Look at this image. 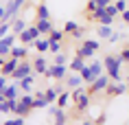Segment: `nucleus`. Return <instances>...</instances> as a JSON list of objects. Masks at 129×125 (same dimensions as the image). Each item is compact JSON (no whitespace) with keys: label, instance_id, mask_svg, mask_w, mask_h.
<instances>
[{"label":"nucleus","instance_id":"1","mask_svg":"<svg viewBox=\"0 0 129 125\" xmlns=\"http://www.w3.org/2000/svg\"><path fill=\"white\" fill-rule=\"evenodd\" d=\"M122 57L120 55H107L103 59V66H105V72L109 75L112 81H122V75H120V66H122Z\"/></svg>","mask_w":129,"mask_h":125},{"label":"nucleus","instance_id":"2","mask_svg":"<svg viewBox=\"0 0 129 125\" xmlns=\"http://www.w3.org/2000/svg\"><path fill=\"white\" fill-rule=\"evenodd\" d=\"M90 97H92L90 90H88V88H83V86H79V88L72 90V101H75V105H77V112H88Z\"/></svg>","mask_w":129,"mask_h":125},{"label":"nucleus","instance_id":"3","mask_svg":"<svg viewBox=\"0 0 129 125\" xmlns=\"http://www.w3.org/2000/svg\"><path fill=\"white\" fill-rule=\"evenodd\" d=\"M99 48H101V42L99 40H81V46L77 48V55H81L83 59H90Z\"/></svg>","mask_w":129,"mask_h":125},{"label":"nucleus","instance_id":"4","mask_svg":"<svg viewBox=\"0 0 129 125\" xmlns=\"http://www.w3.org/2000/svg\"><path fill=\"white\" fill-rule=\"evenodd\" d=\"M37 37H42V33H40V29L35 27V24L26 27L20 35H18V40H20V42H24L28 48H33V46H35V40H37Z\"/></svg>","mask_w":129,"mask_h":125},{"label":"nucleus","instance_id":"5","mask_svg":"<svg viewBox=\"0 0 129 125\" xmlns=\"http://www.w3.org/2000/svg\"><path fill=\"white\" fill-rule=\"evenodd\" d=\"M15 42H18V35H15L13 31H11V33H7L5 37H0V55H2V57H9Z\"/></svg>","mask_w":129,"mask_h":125},{"label":"nucleus","instance_id":"6","mask_svg":"<svg viewBox=\"0 0 129 125\" xmlns=\"http://www.w3.org/2000/svg\"><path fill=\"white\" fill-rule=\"evenodd\" d=\"M109 81H112V79H109L107 72H105V75H99L94 81L90 83V88H88L90 94H99V92H105V88L109 86Z\"/></svg>","mask_w":129,"mask_h":125},{"label":"nucleus","instance_id":"7","mask_svg":"<svg viewBox=\"0 0 129 125\" xmlns=\"http://www.w3.org/2000/svg\"><path fill=\"white\" fill-rule=\"evenodd\" d=\"M31 72H35V68H33V62H28V59H20L18 68H15L13 72H11V77H13L15 81H18V79H22V77L31 75Z\"/></svg>","mask_w":129,"mask_h":125},{"label":"nucleus","instance_id":"8","mask_svg":"<svg viewBox=\"0 0 129 125\" xmlns=\"http://www.w3.org/2000/svg\"><path fill=\"white\" fill-rule=\"evenodd\" d=\"M48 114H50V116H53V121L57 125H63V123H68L70 118H68V114H66V108H59V105L57 103H50L48 105Z\"/></svg>","mask_w":129,"mask_h":125},{"label":"nucleus","instance_id":"9","mask_svg":"<svg viewBox=\"0 0 129 125\" xmlns=\"http://www.w3.org/2000/svg\"><path fill=\"white\" fill-rule=\"evenodd\" d=\"M68 64H53V66H48L46 70V77H53V79H59V81H63L66 79V75H68Z\"/></svg>","mask_w":129,"mask_h":125},{"label":"nucleus","instance_id":"10","mask_svg":"<svg viewBox=\"0 0 129 125\" xmlns=\"http://www.w3.org/2000/svg\"><path fill=\"white\" fill-rule=\"evenodd\" d=\"M24 2H26V0H9L7 2V11H5V18H2V20L13 22L15 15H18V11H20V7L24 5Z\"/></svg>","mask_w":129,"mask_h":125},{"label":"nucleus","instance_id":"11","mask_svg":"<svg viewBox=\"0 0 129 125\" xmlns=\"http://www.w3.org/2000/svg\"><path fill=\"white\" fill-rule=\"evenodd\" d=\"M127 90H129V86L122 83V81H109V86L105 88V92H107L109 97H120V94H125Z\"/></svg>","mask_w":129,"mask_h":125},{"label":"nucleus","instance_id":"12","mask_svg":"<svg viewBox=\"0 0 129 125\" xmlns=\"http://www.w3.org/2000/svg\"><path fill=\"white\" fill-rule=\"evenodd\" d=\"M33 68L37 75H46V70H48V64H46V57H44V53H40V55L33 59Z\"/></svg>","mask_w":129,"mask_h":125},{"label":"nucleus","instance_id":"13","mask_svg":"<svg viewBox=\"0 0 129 125\" xmlns=\"http://www.w3.org/2000/svg\"><path fill=\"white\" fill-rule=\"evenodd\" d=\"M18 64H20V59H18V57H11V59H7V62L0 66V72L7 75V77H11V72L18 68Z\"/></svg>","mask_w":129,"mask_h":125},{"label":"nucleus","instance_id":"14","mask_svg":"<svg viewBox=\"0 0 129 125\" xmlns=\"http://www.w3.org/2000/svg\"><path fill=\"white\" fill-rule=\"evenodd\" d=\"M2 94H5L7 99H20V83L13 79V83H9L7 88L2 90Z\"/></svg>","mask_w":129,"mask_h":125},{"label":"nucleus","instance_id":"15","mask_svg":"<svg viewBox=\"0 0 129 125\" xmlns=\"http://www.w3.org/2000/svg\"><path fill=\"white\" fill-rule=\"evenodd\" d=\"M35 27L40 29V33H42V35H48V33L55 29V27H53V22H50V18H37Z\"/></svg>","mask_w":129,"mask_h":125},{"label":"nucleus","instance_id":"16","mask_svg":"<svg viewBox=\"0 0 129 125\" xmlns=\"http://www.w3.org/2000/svg\"><path fill=\"white\" fill-rule=\"evenodd\" d=\"M33 48H37V53H48V51H50V37H48V35H42V37H37Z\"/></svg>","mask_w":129,"mask_h":125},{"label":"nucleus","instance_id":"17","mask_svg":"<svg viewBox=\"0 0 129 125\" xmlns=\"http://www.w3.org/2000/svg\"><path fill=\"white\" fill-rule=\"evenodd\" d=\"M15 108H18V99H5V101H0V112H5V114H15Z\"/></svg>","mask_w":129,"mask_h":125},{"label":"nucleus","instance_id":"18","mask_svg":"<svg viewBox=\"0 0 129 125\" xmlns=\"http://www.w3.org/2000/svg\"><path fill=\"white\" fill-rule=\"evenodd\" d=\"M35 94V99H33V110H48V101H46V97H44V92H33Z\"/></svg>","mask_w":129,"mask_h":125},{"label":"nucleus","instance_id":"19","mask_svg":"<svg viewBox=\"0 0 129 125\" xmlns=\"http://www.w3.org/2000/svg\"><path fill=\"white\" fill-rule=\"evenodd\" d=\"M66 86L68 88H79V86H83V79H81V72H72V75H66Z\"/></svg>","mask_w":129,"mask_h":125},{"label":"nucleus","instance_id":"20","mask_svg":"<svg viewBox=\"0 0 129 125\" xmlns=\"http://www.w3.org/2000/svg\"><path fill=\"white\" fill-rule=\"evenodd\" d=\"M33 81H35L33 72H31V75H26V77H22V79H18V83H20V90H22V92H31Z\"/></svg>","mask_w":129,"mask_h":125},{"label":"nucleus","instance_id":"21","mask_svg":"<svg viewBox=\"0 0 129 125\" xmlns=\"http://www.w3.org/2000/svg\"><path fill=\"white\" fill-rule=\"evenodd\" d=\"M81 79H83V83H88V86L96 79V75H94V70H92V66H88V64H85V66L81 68Z\"/></svg>","mask_w":129,"mask_h":125},{"label":"nucleus","instance_id":"22","mask_svg":"<svg viewBox=\"0 0 129 125\" xmlns=\"http://www.w3.org/2000/svg\"><path fill=\"white\" fill-rule=\"evenodd\" d=\"M83 66H85V62H83V57H81V55H75L72 59H70V64H68V68L72 70V72H81Z\"/></svg>","mask_w":129,"mask_h":125},{"label":"nucleus","instance_id":"23","mask_svg":"<svg viewBox=\"0 0 129 125\" xmlns=\"http://www.w3.org/2000/svg\"><path fill=\"white\" fill-rule=\"evenodd\" d=\"M26 55H28V46H18V44H13V48H11V55H9V57H18V59H24Z\"/></svg>","mask_w":129,"mask_h":125},{"label":"nucleus","instance_id":"24","mask_svg":"<svg viewBox=\"0 0 129 125\" xmlns=\"http://www.w3.org/2000/svg\"><path fill=\"white\" fill-rule=\"evenodd\" d=\"M70 101H72V92L61 90V92H59V97H57V105H59V108H66Z\"/></svg>","mask_w":129,"mask_h":125},{"label":"nucleus","instance_id":"25","mask_svg":"<svg viewBox=\"0 0 129 125\" xmlns=\"http://www.w3.org/2000/svg\"><path fill=\"white\" fill-rule=\"evenodd\" d=\"M35 15H37V18H50V9L46 7V0L35 7Z\"/></svg>","mask_w":129,"mask_h":125},{"label":"nucleus","instance_id":"26","mask_svg":"<svg viewBox=\"0 0 129 125\" xmlns=\"http://www.w3.org/2000/svg\"><path fill=\"white\" fill-rule=\"evenodd\" d=\"M96 33H99V37H103V40H109V35L114 33V31H112V24H101V27L96 29Z\"/></svg>","mask_w":129,"mask_h":125},{"label":"nucleus","instance_id":"27","mask_svg":"<svg viewBox=\"0 0 129 125\" xmlns=\"http://www.w3.org/2000/svg\"><path fill=\"white\" fill-rule=\"evenodd\" d=\"M44 97H46V101H48V103H57L59 90H57V88H46V90H44Z\"/></svg>","mask_w":129,"mask_h":125},{"label":"nucleus","instance_id":"28","mask_svg":"<svg viewBox=\"0 0 129 125\" xmlns=\"http://www.w3.org/2000/svg\"><path fill=\"white\" fill-rule=\"evenodd\" d=\"M24 29H26V22L22 20V18H15V20H13V24H11V31H13L15 35H20L22 31H24Z\"/></svg>","mask_w":129,"mask_h":125},{"label":"nucleus","instance_id":"29","mask_svg":"<svg viewBox=\"0 0 129 125\" xmlns=\"http://www.w3.org/2000/svg\"><path fill=\"white\" fill-rule=\"evenodd\" d=\"M31 110H33L31 105L22 103L20 99H18V108H15V114H20V116H28V114H31Z\"/></svg>","mask_w":129,"mask_h":125},{"label":"nucleus","instance_id":"30","mask_svg":"<svg viewBox=\"0 0 129 125\" xmlns=\"http://www.w3.org/2000/svg\"><path fill=\"white\" fill-rule=\"evenodd\" d=\"M70 37H72V40H83V37H85V27H81V24H79V27L70 33Z\"/></svg>","mask_w":129,"mask_h":125},{"label":"nucleus","instance_id":"31","mask_svg":"<svg viewBox=\"0 0 129 125\" xmlns=\"http://www.w3.org/2000/svg\"><path fill=\"white\" fill-rule=\"evenodd\" d=\"M11 24H13V22L0 20V37H5V35H7V33H11Z\"/></svg>","mask_w":129,"mask_h":125},{"label":"nucleus","instance_id":"32","mask_svg":"<svg viewBox=\"0 0 129 125\" xmlns=\"http://www.w3.org/2000/svg\"><path fill=\"white\" fill-rule=\"evenodd\" d=\"M63 35H66L63 31H59V29H53V31L48 33V37H50L53 42H61V40H63Z\"/></svg>","mask_w":129,"mask_h":125},{"label":"nucleus","instance_id":"33","mask_svg":"<svg viewBox=\"0 0 129 125\" xmlns=\"http://www.w3.org/2000/svg\"><path fill=\"white\" fill-rule=\"evenodd\" d=\"M22 123H26V116H20V114H15V116L7 118V125H22Z\"/></svg>","mask_w":129,"mask_h":125},{"label":"nucleus","instance_id":"34","mask_svg":"<svg viewBox=\"0 0 129 125\" xmlns=\"http://www.w3.org/2000/svg\"><path fill=\"white\" fill-rule=\"evenodd\" d=\"M77 27H79V22H75V20H68L66 24H63V33H66V35H70V33H72V31H75Z\"/></svg>","mask_w":129,"mask_h":125},{"label":"nucleus","instance_id":"35","mask_svg":"<svg viewBox=\"0 0 129 125\" xmlns=\"http://www.w3.org/2000/svg\"><path fill=\"white\" fill-rule=\"evenodd\" d=\"M53 64H68V57H66V53H55Z\"/></svg>","mask_w":129,"mask_h":125},{"label":"nucleus","instance_id":"36","mask_svg":"<svg viewBox=\"0 0 129 125\" xmlns=\"http://www.w3.org/2000/svg\"><path fill=\"white\" fill-rule=\"evenodd\" d=\"M114 5H116V9H118V13H122L125 9H129V7H127V5H129V0H116Z\"/></svg>","mask_w":129,"mask_h":125},{"label":"nucleus","instance_id":"37","mask_svg":"<svg viewBox=\"0 0 129 125\" xmlns=\"http://www.w3.org/2000/svg\"><path fill=\"white\" fill-rule=\"evenodd\" d=\"M96 9H99V7H96V2H94V0H88V7H85V13H88V15H92V13L96 11Z\"/></svg>","mask_w":129,"mask_h":125},{"label":"nucleus","instance_id":"38","mask_svg":"<svg viewBox=\"0 0 129 125\" xmlns=\"http://www.w3.org/2000/svg\"><path fill=\"white\" fill-rule=\"evenodd\" d=\"M105 9H107V13H109V15H114V18H118V15H120V13H118V9H116V5H114V2H109V5H107Z\"/></svg>","mask_w":129,"mask_h":125},{"label":"nucleus","instance_id":"39","mask_svg":"<svg viewBox=\"0 0 129 125\" xmlns=\"http://www.w3.org/2000/svg\"><path fill=\"white\" fill-rule=\"evenodd\" d=\"M50 53H61V42H53L50 40Z\"/></svg>","mask_w":129,"mask_h":125},{"label":"nucleus","instance_id":"40","mask_svg":"<svg viewBox=\"0 0 129 125\" xmlns=\"http://www.w3.org/2000/svg\"><path fill=\"white\" fill-rule=\"evenodd\" d=\"M7 86H9V81H7V75H2V72H0V92L5 90Z\"/></svg>","mask_w":129,"mask_h":125},{"label":"nucleus","instance_id":"41","mask_svg":"<svg viewBox=\"0 0 129 125\" xmlns=\"http://www.w3.org/2000/svg\"><path fill=\"white\" fill-rule=\"evenodd\" d=\"M118 55L122 57V62H129V46H125V48H122L120 53H118Z\"/></svg>","mask_w":129,"mask_h":125},{"label":"nucleus","instance_id":"42","mask_svg":"<svg viewBox=\"0 0 129 125\" xmlns=\"http://www.w3.org/2000/svg\"><path fill=\"white\" fill-rule=\"evenodd\" d=\"M120 37H122V33H112V35H109V42H112V44H116Z\"/></svg>","mask_w":129,"mask_h":125},{"label":"nucleus","instance_id":"43","mask_svg":"<svg viewBox=\"0 0 129 125\" xmlns=\"http://www.w3.org/2000/svg\"><path fill=\"white\" fill-rule=\"evenodd\" d=\"M96 123H107V114H105V112L99 114V116H96Z\"/></svg>","mask_w":129,"mask_h":125},{"label":"nucleus","instance_id":"44","mask_svg":"<svg viewBox=\"0 0 129 125\" xmlns=\"http://www.w3.org/2000/svg\"><path fill=\"white\" fill-rule=\"evenodd\" d=\"M120 15H122V22H125V24H129V9H125Z\"/></svg>","mask_w":129,"mask_h":125},{"label":"nucleus","instance_id":"45","mask_svg":"<svg viewBox=\"0 0 129 125\" xmlns=\"http://www.w3.org/2000/svg\"><path fill=\"white\" fill-rule=\"evenodd\" d=\"M94 2H96V7H107L112 0H94Z\"/></svg>","mask_w":129,"mask_h":125},{"label":"nucleus","instance_id":"46","mask_svg":"<svg viewBox=\"0 0 129 125\" xmlns=\"http://www.w3.org/2000/svg\"><path fill=\"white\" fill-rule=\"evenodd\" d=\"M5 11H7V7H0V20L5 18Z\"/></svg>","mask_w":129,"mask_h":125},{"label":"nucleus","instance_id":"47","mask_svg":"<svg viewBox=\"0 0 129 125\" xmlns=\"http://www.w3.org/2000/svg\"><path fill=\"white\" fill-rule=\"evenodd\" d=\"M5 62H7V57H2V55H0V66H2Z\"/></svg>","mask_w":129,"mask_h":125},{"label":"nucleus","instance_id":"48","mask_svg":"<svg viewBox=\"0 0 129 125\" xmlns=\"http://www.w3.org/2000/svg\"><path fill=\"white\" fill-rule=\"evenodd\" d=\"M127 86H129V75H127Z\"/></svg>","mask_w":129,"mask_h":125}]
</instances>
